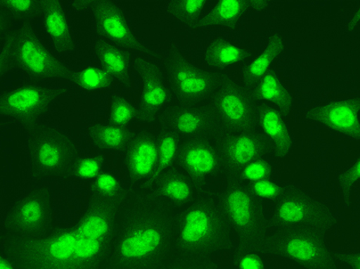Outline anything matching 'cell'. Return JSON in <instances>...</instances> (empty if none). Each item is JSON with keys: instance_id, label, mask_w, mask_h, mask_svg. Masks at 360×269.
I'll return each mask as SVG.
<instances>
[{"instance_id": "836d02e7", "label": "cell", "mask_w": 360, "mask_h": 269, "mask_svg": "<svg viewBox=\"0 0 360 269\" xmlns=\"http://www.w3.org/2000/svg\"><path fill=\"white\" fill-rule=\"evenodd\" d=\"M225 268L212 258L191 256L169 257L161 269H220Z\"/></svg>"}, {"instance_id": "d4e9b609", "label": "cell", "mask_w": 360, "mask_h": 269, "mask_svg": "<svg viewBox=\"0 0 360 269\" xmlns=\"http://www.w3.org/2000/svg\"><path fill=\"white\" fill-rule=\"evenodd\" d=\"M89 197L117 202L127 206L134 195L127 181L115 171L105 169L93 181L86 183Z\"/></svg>"}, {"instance_id": "603a6c76", "label": "cell", "mask_w": 360, "mask_h": 269, "mask_svg": "<svg viewBox=\"0 0 360 269\" xmlns=\"http://www.w3.org/2000/svg\"><path fill=\"white\" fill-rule=\"evenodd\" d=\"M85 133L94 150L122 154L135 131L131 126H120L105 121L89 122L85 127Z\"/></svg>"}, {"instance_id": "83f0119b", "label": "cell", "mask_w": 360, "mask_h": 269, "mask_svg": "<svg viewBox=\"0 0 360 269\" xmlns=\"http://www.w3.org/2000/svg\"><path fill=\"white\" fill-rule=\"evenodd\" d=\"M41 0H0V14L15 26L35 24L39 22Z\"/></svg>"}, {"instance_id": "9a60e30c", "label": "cell", "mask_w": 360, "mask_h": 269, "mask_svg": "<svg viewBox=\"0 0 360 269\" xmlns=\"http://www.w3.org/2000/svg\"><path fill=\"white\" fill-rule=\"evenodd\" d=\"M127 182L134 195L141 192L158 164L157 132L141 129L136 132L124 153Z\"/></svg>"}, {"instance_id": "7402d4cb", "label": "cell", "mask_w": 360, "mask_h": 269, "mask_svg": "<svg viewBox=\"0 0 360 269\" xmlns=\"http://www.w3.org/2000/svg\"><path fill=\"white\" fill-rule=\"evenodd\" d=\"M359 101L345 100L323 105L314 111L313 117L343 134L359 137Z\"/></svg>"}, {"instance_id": "8fae6325", "label": "cell", "mask_w": 360, "mask_h": 269, "mask_svg": "<svg viewBox=\"0 0 360 269\" xmlns=\"http://www.w3.org/2000/svg\"><path fill=\"white\" fill-rule=\"evenodd\" d=\"M41 34L64 61L79 65L86 61L82 37L70 6L62 0H41Z\"/></svg>"}, {"instance_id": "ac0fdd59", "label": "cell", "mask_w": 360, "mask_h": 269, "mask_svg": "<svg viewBox=\"0 0 360 269\" xmlns=\"http://www.w3.org/2000/svg\"><path fill=\"white\" fill-rule=\"evenodd\" d=\"M158 199L171 213L190 205L202 191L182 169L174 165L163 173L147 191Z\"/></svg>"}, {"instance_id": "4fadbf2b", "label": "cell", "mask_w": 360, "mask_h": 269, "mask_svg": "<svg viewBox=\"0 0 360 269\" xmlns=\"http://www.w3.org/2000/svg\"><path fill=\"white\" fill-rule=\"evenodd\" d=\"M136 67L141 80L138 121L147 125L160 124L172 107L173 93L158 64L141 57L136 60Z\"/></svg>"}, {"instance_id": "e575fe53", "label": "cell", "mask_w": 360, "mask_h": 269, "mask_svg": "<svg viewBox=\"0 0 360 269\" xmlns=\"http://www.w3.org/2000/svg\"><path fill=\"white\" fill-rule=\"evenodd\" d=\"M243 52L239 46L231 43H221L212 51V58L219 66H231L240 62Z\"/></svg>"}, {"instance_id": "ffe728a7", "label": "cell", "mask_w": 360, "mask_h": 269, "mask_svg": "<svg viewBox=\"0 0 360 269\" xmlns=\"http://www.w3.org/2000/svg\"><path fill=\"white\" fill-rule=\"evenodd\" d=\"M269 148L263 136L255 131L229 133L219 148L224 167L234 173L250 162L263 158Z\"/></svg>"}, {"instance_id": "4316f807", "label": "cell", "mask_w": 360, "mask_h": 269, "mask_svg": "<svg viewBox=\"0 0 360 269\" xmlns=\"http://www.w3.org/2000/svg\"><path fill=\"white\" fill-rule=\"evenodd\" d=\"M158 138V158L157 167L153 176L143 185L141 192H146L158 181V178L174 166L180 144V137L169 129L160 126L157 131Z\"/></svg>"}, {"instance_id": "52a82bcc", "label": "cell", "mask_w": 360, "mask_h": 269, "mask_svg": "<svg viewBox=\"0 0 360 269\" xmlns=\"http://www.w3.org/2000/svg\"><path fill=\"white\" fill-rule=\"evenodd\" d=\"M83 152L68 129L53 128L25 136L20 146V175L38 181L68 178Z\"/></svg>"}, {"instance_id": "484cf974", "label": "cell", "mask_w": 360, "mask_h": 269, "mask_svg": "<svg viewBox=\"0 0 360 269\" xmlns=\"http://www.w3.org/2000/svg\"><path fill=\"white\" fill-rule=\"evenodd\" d=\"M115 79L101 65L91 61L75 67L70 84L84 94H94L108 91Z\"/></svg>"}, {"instance_id": "f546056e", "label": "cell", "mask_w": 360, "mask_h": 269, "mask_svg": "<svg viewBox=\"0 0 360 269\" xmlns=\"http://www.w3.org/2000/svg\"><path fill=\"white\" fill-rule=\"evenodd\" d=\"M259 99L272 103L281 112L288 113L291 108V98L278 78L269 73L260 81L257 89Z\"/></svg>"}, {"instance_id": "ab89813d", "label": "cell", "mask_w": 360, "mask_h": 269, "mask_svg": "<svg viewBox=\"0 0 360 269\" xmlns=\"http://www.w3.org/2000/svg\"><path fill=\"white\" fill-rule=\"evenodd\" d=\"M343 263H347L350 267L354 269H360L359 254L347 255V257H343Z\"/></svg>"}, {"instance_id": "d6986e66", "label": "cell", "mask_w": 360, "mask_h": 269, "mask_svg": "<svg viewBox=\"0 0 360 269\" xmlns=\"http://www.w3.org/2000/svg\"><path fill=\"white\" fill-rule=\"evenodd\" d=\"M81 37L86 60L101 65L120 83H129L131 78L129 51L95 32L88 35L81 34Z\"/></svg>"}, {"instance_id": "d6a6232c", "label": "cell", "mask_w": 360, "mask_h": 269, "mask_svg": "<svg viewBox=\"0 0 360 269\" xmlns=\"http://www.w3.org/2000/svg\"><path fill=\"white\" fill-rule=\"evenodd\" d=\"M273 169L269 163L262 159L252 161L247 166L232 173L231 178L245 183H256L263 179L271 178Z\"/></svg>"}, {"instance_id": "60d3db41", "label": "cell", "mask_w": 360, "mask_h": 269, "mask_svg": "<svg viewBox=\"0 0 360 269\" xmlns=\"http://www.w3.org/2000/svg\"><path fill=\"white\" fill-rule=\"evenodd\" d=\"M0 268L1 269H15L12 261L4 252L0 254Z\"/></svg>"}, {"instance_id": "8992f818", "label": "cell", "mask_w": 360, "mask_h": 269, "mask_svg": "<svg viewBox=\"0 0 360 269\" xmlns=\"http://www.w3.org/2000/svg\"><path fill=\"white\" fill-rule=\"evenodd\" d=\"M19 178L9 197L1 198V242L39 239L55 225L51 185L22 175Z\"/></svg>"}, {"instance_id": "f1b7e54d", "label": "cell", "mask_w": 360, "mask_h": 269, "mask_svg": "<svg viewBox=\"0 0 360 269\" xmlns=\"http://www.w3.org/2000/svg\"><path fill=\"white\" fill-rule=\"evenodd\" d=\"M105 166V153L96 150L83 152L73 166L68 179L86 183L103 173Z\"/></svg>"}, {"instance_id": "277c9868", "label": "cell", "mask_w": 360, "mask_h": 269, "mask_svg": "<svg viewBox=\"0 0 360 269\" xmlns=\"http://www.w3.org/2000/svg\"><path fill=\"white\" fill-rule=\"evenodd\" d=\"M172 214L174 223L172 254L214 258L233 247L234 237L231 228L215 193L203 192L190 205Z\"/></svg>"}, {"instance_id": "30bf717a", "label": "cell", "mask_w": 360, "mask_h": 269, "mask_svg": "<svg viewBox=\"0 0 360 269\" xmlns=\"http://www.w3.org/2000/svg\"><path fill=\"white\" fill-rule=\"evenodd\" d=\"M272 202L268 216L270 229H305L326 234L335 225L330 209L295 187H283L279 197Z\"/></svg>"}, {"instance_id": "5bb4252c", "label": "cell", "mask_w": 360, "mask_h": 269, "mask_svg": "<svg viewBox=\"0 0 360 269\" xmlns=\"http://www.w3.org/2000/svg\"><path fill=\"white\" fill-rule=\"evenodd\" d=\"M189 176L202 191L224 167L219 149L207 138H190L180 143L174 164Z\"/></svg>"}, {"instance_id": "9c48e42d", "label": "cell", "mask_w": 360, "mask_h": 269, "mask_svg": "<svg viewBox=\"0 0 360 269\" xmlns=\"http://www.w3.org/2000/svg\"><path fill=\"white\" fill-rule=\"evenodd\" d=\"M325 233L305 229L269 232L261 244L266 256L290 261L307 269H337V258L328 247Z\"/></svg>"}, {"instance_id": "44dd1931", "label": "cell", "mask_w": 360, "mask_h": 269, "mask_svg": "<svg viewBox=\"0 0 360 269\" xmlns=\"http://www.w3.org/2000/svg\"><path fill=\"white\" fill-rule=\"evenodd\" d=\"M167 67L171 91L180 103L194 104L209 94L210 84L205 77L174 58L170 60Z\"/></svg>"}, {"instance_id": "5b68a950", "label": "cell", "mask_w": 360, "mask_h": 269, "mask_svg": "<svg viewBox=\"0 0 360 269\" xmlns=\"http://www.w3.org/2000/svg\"><path fill=\"white\" fill-rule=\"evenodd\" d=\"M75 67L53 51L34 24L0 34L1 80L18 73L22 78L70 84Z\"/></svg>"}, {"instance_id": "3957f363", "label": "cell", "mask_w": 360, "mask_h": 269, "mask_svg": "<svg viewBox=\"0 0 360 269\" xmlns=\"http://www.w3.org/2000/svg\"><path fill=\"white\" fill-rule=\"evenodd\" d=\"M173 242V214L149 192H139L122 211L105 269H161Z\"/></svg>"}, {"instance_id": "e0dca14e", "label": "cell", "mask_w": 360, "mask_h": 269, "mask_svg": "<svg viewBox=\"0 0 360 269\" xmlns=\"http://www.w3.org/2000/svg\"><path fill=\"white\" fill-rule=\"evenodd\" d=\"M160 124L176 133L180 138H207L219 130V124L210 107L193 104L173 105L162 117Z\"/></svg>"}, {"instance_id": "d590c367", "label": "cell", "mask_w": 360, "mask_h": 269, "mask_svg": "<svg viewBox=\"0 0 360 269\" xmlns=\"http://www.w3.org/2000/svg\"><path fill=\"white\" fill-rule=\"evenodd\" d=\"M248 185L251 192L262 201L274 200L279 197L283 189V186L271 181V178L263 179V181L248 183Z\"/></svg>"}, {"instance_id": "cb8c5ba5", "label": "cell", "mask_w": 360, "mask_h": 269, "mask_svg": "<svg viewBox=\"0 0 360 269\" xmlns=\"http://www.w3.org/2000/svg\"><path fill=\"white\" fill-rule=\"evenodd\" d=\"M279 110L269 105L257 109V122L264 134L274 142L278 157L283 158L290 152L292 145L290 130Z\"/></svg>"}, {"instance_id": "2e32d148", "label": "cell", "mask_w": 360, "mask_h": 269, "mask_svg": "<svg viewBox=\"0 0 360 269\" xmlns=\"http://www.w3.org/2000/svg\"><path fill=\"white\" fill-rule=\"evenodd\" d=\"M219 126L229 133L255 131L257 109L250 98L235 88H226L215 95L210 107Z\"/></svg>"}, {"instance_id": "ba28073f", "label": "cell", "mask_w": 360, "mask_h": 269, "mask_svg": "<svg viewBox=\"0 0 360 269\" xmlns=\"http://www.w3.org/2000/svg\"><path fill=\"white\" fill-rule=\"evenodd\" d=\"M233 237L238 243L260 249L270 232L269 217L263 201L253 194L248 183L231 178L215 193Z\"/></svg>"}, {"instance_id": "f35d334b", "label": "cell", "mask_w": 360, "mask_h": 269, "mask_svg": "<svg viewBox=\"0 0 360 269\" xmlns=\"http://www.w3.org/2000/svg\"><path fill=\"white\" fill-rule=\"evenodd\" d=\"M205 4L206 2L203 0H187L179 3L176 8L185 15H194L200 12Z\"/></svg>"}, {"instance_id": "7c38bea8", "label": "cell", "mask_w": 360, "mask_h": 269, "mask_svg": "<svg viewBox=\"0 0 360 269\" xmlns=\"http://www.w3.org/2000/svg\"><path fill=\"white\" fill-rule=\"evenodd\" d=\"M68 4L73 13L88 19L96 34L129 53L146 51L145 45L131 27L124 11L116 2L72 0Z\"/></svg>"}, {"instance_id": "1f68e13d", "label": "cell", "mask_w": 360, "mask_h": 269, "mask_svg": "<svg viewBox=\"0 0 360 269\" xmlns=\"http://www.w3.org/2000/svg\"><path fill=\"white\" fill-rule=\"evenodd\" d=\"M264 256L257 247L238 243L232 254L231 265L236 269H264L268 267Z\"/></svg>"}, {"instance_id": "8d00e7d4", "label": "cell", "mask_w": 360, "mask_h": 269, "mask_svg": "<svg viewBox=\"0 0 360 269\" xmlns=\"http://www.w3.org/2000/svg\"><path fill=\"white\" fill-rule=\"evenodd\" d=\"M243 9V3L239 0H223L214 9V18L219 22H231L238 18Z\"/></svg>"}, {"instance_id": "6da1fadb", "label": "cell", "mask_w": 360, "mask_h": 269, "mask_svg": "<svg viewBox=\"0 0 360 269\" xmlns=\"http://www.w3.org/2000/svg\"><path fill=\"white\" fill-rule=\"evenodd\" d=\"M125 206L89 197L70 224L55 225L39 239L1 242V251L15 269L105 268Z\"/></svg>"}, {"instance_id": "7a4b0ae2", "label": "cell", "mask_w": 360, "mask_h": 269, "mask_svg": "<svg viewBox=\"0 0 360 269\" xmlns=\"http://www.w3.org/2000/svg\"><path fill=\"white\" fill-rule=\"evenodd\" d=\"M84 94L68 83L22 78L0 92V125L25 136L86 127L93 107Z\"/></svg>"}, {"instance_id": "4dcf8cb0", "label": "cell", "mask_w": 360, "mask_h": 269, "mask_svg": "<svg viewBox=\"0 0 360 269\" xmlns=\"http://www.w3.org/2000/svg\"><path fill=\"white\" fill-rule=\"evenodd\" d=\"M138 120L137 105L122 95L111 97L108 121L120 126H130Z\"/></svg>"}, {"instance_id": "74e56055", "label": "cell", "mask_w": 360, "mask_h": 269, "mask_svg": "<svg viewBox=\"0 0 360 269\" xmlns=\"http://www.w3.org/2000/svg\"><path fill=\"white\" fill-rule=\"evenodd\" d=\"M276 51L277 47L275 45H272L265 52L257 56L250 65L249 74L256 78L264 76L270 65L272 63Z\"/></svg>"}]
</instances>
